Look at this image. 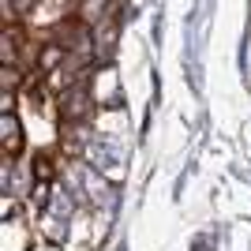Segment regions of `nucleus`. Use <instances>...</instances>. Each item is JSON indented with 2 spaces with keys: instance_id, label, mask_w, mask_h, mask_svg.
<instances>
[{
  "instance_id": "6",
  "label": "nucleus",
  "mask_w": 251,
  "mask_h": 251,
  "mask_svg": "<svg viewBox=\"0 0 251 251\" xmlns=\"http://www.w3.org/2000/svg\"><path fill=\"white\" fill-rule=\"evenodd\" d=\"M45 232H49V236H64V221L49 218V221H45Z\"/></svg>"
},
{
  "instance_id": "4",
  "label": "nucleus",
  "mask_w": 251,
  "mask_h": 251,
  "mask_svg": "<svg viewBox=\"0 0 251 251\" xmlns=\"http://www.w3.org/2000/svg\"><path fill=\"white\" fill-rule=\"evenodd\" d=\"M34 176L42 180V184L52 180V157L49 154H34Z\"/></svg>"
},
{
  "instance_id": "5",
  "label": "nucleus",
  "mask_w": 251,
  "mask_h": 251,
  "mask_svg": "<svg viewBox=\"0 0 251 251\" xmlns=\"http://www.w3.org/2000/svg\"><path fill=\"white\" fill-rule=\"evenodd\" d=\"M19 83H26L23 72L15 68V64H4V90H19Z\"/></svg>"
},
{
  "instance_id": "3",
  "label": "nucleus",
  "mask_w": 251,
  "mask_h": 251,
  "mask_svg": "<svg viewBox=\"0 0 251 251\" xmlns=\"http://www.w3.org/2000/svg\"><path fill=\"white\" fill-rule=\"evenodd\" d=\"M0 135H4V154L19 157V150H23V127H19V116H15V113L0 116Z\"/></svg>"
},
{
  "instance_id": "1",
  "label": "nucleus",
  "mask_w": 251,
  "mask_h": 251,
  "mask_svg": "<svg viewBox=\"0 0 251 251\" xmlns=\"http://www.w3.org/2000/svg\"><path fill=\"white\" fill-rule=\"evenodd\" d=\"M94 90L86 83H75L72 90H64L60 94V116L68 120V124H83V120H90V113H94Z\"/></svg>"
},
{
  "instance_id": "7",
  "label": "nucleus",
  "mask_w": 251,
  "mask_h": 251,
  "mask_svg": "<svg viewBox=\"0 0 251 251\" xmlns=\"http://www.w3.org/2000/svg\"><path fill=\"white\" fill-rule=\"evenodd\" d=\"M4 113H15V90H4Z\"/></svg>"
},
{
  "instance_id": "2",
  "label": "nucleus",
  "mask_w": 251,
  "mask_h": 251,
  "mask_svg": "<svg viewBox=\"0 0 251 251\" xmlns=\"http://www.w3.org/2000/svg\"><path fill=\"white\" fill-rule=\"evenodd\" d=\"M116 4H120V0H75V11H79V23L94 26V23H101L105 15H113Z\"/></svg>"
}]
</instances>
